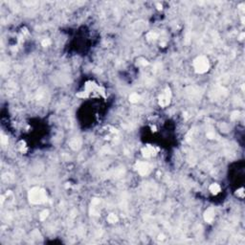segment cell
<instances>
[{"mask_svg": "<svg viewBox=\"0 0 245 245\" xmlns=\"http://www.w3.org/2000/svg\"><path fill=\"white\" fill-rule=\"evenodd\" d=\"M107 220H108V222H110V223H115V222H117L118 217H116L114 214H109L107 217Z\"/></svg>", "mask_w": 245, "mask_h": 245, "instance_id": "9c48e42d", "label": "cell"}, {"mask_svg": "<svg viewBox=\"0 0 245 245\" xmlns=\"http://www.w3.org/2000/svg\"><path fill=\"white\" fill-rule=\"evenodd\" d=\"M139 99H140V96L137 94V93H133V94H131L129 96V101L131 103H137L139 101Z\"/></svg>", "mask_w": 245, "mask_h": 245, "instance_id": "ba28073f", "label": "cell"}, {"mask_svg": "<svg viewBox=\"0 0 245 245\" xmlns=\"http://www.w3.org/2000/svg\"><path fill=\"white\" fill-rule=\"evenodd\" d=\"M194 68L195 72L198 74H204L206 73L210 68V63L206 57L199 56L197 57L194 61Z\"/></svg>", "mask_w": 245, "mask_h": 245, "instance_id": "7a4b0ae2", "label": "cell"}, {"mask_svg": "<svg viewBox=\"0 0 245 245\" xmlns=\"http://www.w3.org/2000/svg\"><path fill=\"white\" fill-rule=\"evenodd\" d=\"M209 190H210V191H211L212 194H219V192L221 191L220 186H219L218 184H217V183L212 184L211 186H210Z\"/></svg>", "mask_w": 245, "mask_h": 245, "instance_id": "52a82bcc", "label": "cell"}, {"mask_svg": "<svg viewBox=\"0 0 245 245\" xmlns=\"http://www.w3.org/2000/svg\"><path fill=\"white\" fill-rule=\"evenodd\" d=\"M214 215H215V213H214V210L213 208H209L207 209V211L204 214V219H205L207 222L211 223L212 221L214 219Z\"/></svg>", "mask_w": 245, "mask_h": 245, "instance_id": "5b68a950", "label": "cell"}, {"mask_svg": "<svg viewBox=\"0 0 245 245\" xmlns=\"http://www.w3.org/2000/svg\"><path fill=\"white\" fill-rule=\"evenodd\" d=\"M48 44H50V40L49 39H44L42 41V45L43 46H47Z\"/></svg>", "mask_w": 245, "mask_h": 245, "instance_id": "7c38bea8", "label": "cell"}, {"mask_svg": "<svg viewBox=\"0 0 245 245\" xmlns=\"http://www.w3.org/2000/svg\"><path fill=\"white\" fill-rule=\"evenodd\" d=\"M47 215H48V211L42 212L41 214H40V220H44L46 217H47Z\"/></svg>", "mask_w": 245, "mask_h": 245, "instance_id": "8fae6325", "label": "cell"}, {"mask_svg": "<svg viewBox=\"0 0 245 245\" xmlns=\"http://www.w3.org/2000/svg\"><path fill=\"white\" fill-rule=\"evenodd\" d=\"M29 200L33 204H41L47 200V195L44 190L40 188H34L29 192Z\"/></svg>", "mask_w": 245, "mask_h": 245, "instance_id": "6da1fadb", "label": "cell"}, {"mask_svg": "<svg viewBox=\"0 0 245 245\" xmlns=\"http://www.w3.org/2000/svg\"><path fill=\"white\" fill-rule=\"evenodd\" d=\"M156 154V150L153 147H145L143 149V155L145 157V158H149V157H152Z\"/></svg>", "mask_w": 245, "mask_h": 245, "instance_id": "8992f818", "label": "cell"}, {"mask_svg": "<svg viewBox=\"0 0 245 245\" xmlns=\"http://www.w3.org/2000/svg\"><path fill=\"white\" fill-rule=\"evenodd\" d=\"M171 99H172V94H171V91L168 88H167L166 90L163 91L160 96H159V104H160V106L162 107H165L167 106L168 103H170L171 102Z\"/></svg>", "mask_w": 245, "mask_h": 245, "instance_id": "3957f363", "label": "cell"}, {"mask_svg": "<svg viewBox=\"0 0 245 245\" xmlns=\"http://www.w3.org/2000/svg\"><path fill=\"white\" fill-rule=\"evenodd\" d=\"M157 34L156 33H154V32H149L148 34H147V38H148V39H149V40H154V39H156L157 38Z\"/></svg>", "mask_w": 245, "mask_h": 245, "instance_id": "30bf717a", "label": "cell"}, {"mask_svg": "<svg viewBox=\"0 0 245 245\" xmlns=\"http://www.w3.org/2000/svg\"><path fill=\"white\" fill-rule=\"evenodd\" d=\"M136 170L140 175H147L150 172V166L149 165V163L147 162H138L136 165Z\"/></svg>", "mask_w": 245, "mask_h": 245, "instance_id": "277c9868", "label": "cell"}]
</instances>
